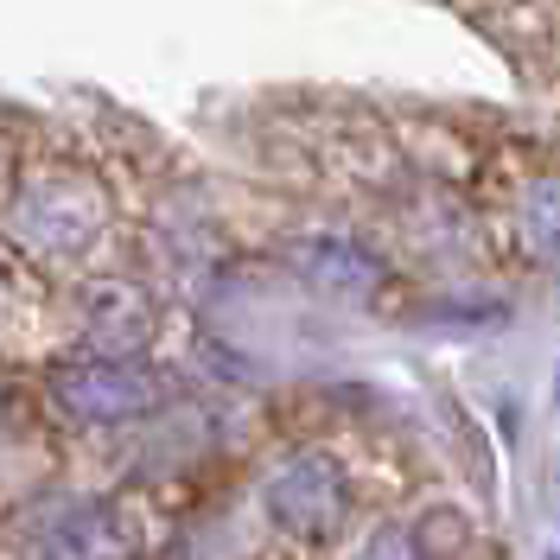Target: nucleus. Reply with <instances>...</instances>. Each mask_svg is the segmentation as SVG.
<instances>
[{"instance_id": "nucleus-2", "label": "nucleus", "mask_w": 560, "mask_h": 560, "mask_svg": "<svg viewBox=\"0 0 560 560\" xmlns=\"http://www.w3.org/2000/svg\"><path fill=\"white\" fill-rule=\"evenodd\" d=\"M45 401L77 427H135V420H153L173 401V383L147 357L70 350L45 370Z\"/></svg>"}, {"instance_id": "nucleus-3", "label": "nucleus", "mask_w": 560, "mask_h": 560, "mask_svg": "<svg viewBox=\"0 0 560 560\" xmlns=\"http://www.w3.org/2000/svg\"><path fill=\"white\" fill-rule=\"evenodd\" d=\"M70 318H77V350H103V357H147L160 338V293L140 275L96 268L70 287Z\"/></svg>"}, {"instance_id": "nucleus-4", "label": "nucleus", "mask_w": 560, "mask_h": 560, "mask_svg": "<svg viewBox=\"0 0 560 560\" xmlns=\"http://www.w3.org/2000/svg\"><path fill=\"white\" fill-rule=\"evenodd\" d=\"M261 503L293 541H331L350 523V471L331 453H287L261 478Z\"/></svg>"}, {"instance_id": "nucleus-9", "label": "nucleus", "mask_w": 560, "mask_h": 560, "mask_svg": "<svg viewBox=\"0 0 560 560\" xmlns=\"http://www.w3.org/2000/svg\"><path fill=\"white\" fill-rule=\"evenodd\" d=\"M7 300H13V261L0 255V313H7Z\"/></svg>"}, {"instance_id": "nucleus-8", "label": "nucleus", "mask_w": 560, "mask_h": 560, "mask_svg": "<svg viewBox=\"0 0 560 560\" xmlns=\"http://www.w3.org/2000/svg\"><path fill=\"white\" fill-rule=\"evenodd\" d=\"M357 560H427L420 555V541H415V528H401V523H383L363 548H357Z\"/></svg>"}, {"instance_id": "nucleus-7", "label": "nucleus", "mask_w": 560, "mask_h": 560, "mask_svg": "<svg viewBox=\"0 0 560 560\" xmlns=\"http://www.w3.org/2000/svg\"><path fill=\"white\" fill-rule=\"evenodd\" d=\"M523 243L541 261H560V178H535L523 191Z\"/></svg>"}, {"instance_id": "nucleus-1", "label": "nucleus", "mask_w": 560, "mask_h": 560, "mask_svg": "<svg viewBox=\"0 0 560 560\" xmlns=\"http://www.w3.org/2000/svg\"><path fill=\"white\" fill-rule=\"evenodd\" d=\"M115 236V185L83 140L0 103V255L45 275H90Z\"/></svg>"}, {"instance_id": "nucleus-5", "label": "nucleus", "mask_w": 560, "mask_h": 560, "mask_svg": "<svg viewBox=\"0 0 560 560\" xmlns=\"http://www.w3.org/2000/svg\"><path fill=\"white\" fill-rule=\"evenodd\" d=\"M280 255H287V268L306 280L313 293H325V300L363 306V300H376L388 287V261L363 243V236H350V230H300V236H287Z\"/></svg>"}, {"instance_id": "nucleus-6", "label": "nucleus", "mask_w": 560, "mask_h": 560, "mask_svg": "<svg viewBox=\"0 0 560 560\" xmlns=\"http://www.w3.org/2000/svg\"><path fill=\"white\" fill-rule=\"evenodd\" d=\"M38 560H140V541L115 510L83 503V510H65L58 523L45 528Z\"/></svg>"}]
</instances>
